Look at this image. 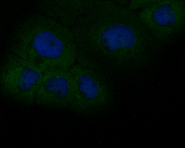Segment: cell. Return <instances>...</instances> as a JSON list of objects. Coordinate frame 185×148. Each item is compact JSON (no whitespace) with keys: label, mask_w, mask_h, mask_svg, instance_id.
Returning <instances> with one entry per match:
<instances>
[{"label":"cell","mask_w":185,"mask_h":148,"mask_svg":"<svg viewBox=\"0 0 185 148\" xmlns=\"http://www.w3.org/2000/svg\"><path fill=\"white\" fill-rule=\"evenodd\" d=\"M11 42V52L44 72L69 69L76 61L70 28L41 13L30 15L18 23Z\"/></svg>","instance_id":"7a4b0ae2"},{"label":"cell","mask_w":185,"mask_h":148,"mask_svg":"<svg viewBox=\"0 0 185 148\" xmlns=\"http://www.w3.org/2000/svg\"><path fill=\"white\" fill-rule=\"evenodd\" d=\"M71 27L78 63L104 74L139 64L154 40L138 14L110 1H85Z\"/></svg>","instance_id":"6da1fadb"},{"label":"cell","mask_w":185,"mask_h":148,"mask_svg":"<svg viewBox=\"0 0 185 148\" xmlns=\"http://www.w3.org/2000/svg\"><path fill=\"white\" fill-rule=\"evenodd\" d=\"M185 6L184 0H151L138 15L155 40L171 41L184 32Z\"/></svg>","instance_id":"5b68a950"},{"label":"cell","mask_w":185,"mask_h":148,"mask_svg":"<svg viewBox=\"0 0 185 148\" xmlns=\"http://www.w3.org/2000/svg\"><path fill=\"white\" fill-rule=\"evenodd\" d=\"M44 73L29 61L11 52L1 62V92L16 102L34 103L35 92Z\"/></svg>","instance_id":"277c9868"},{"label":"cell","mask_w":185,"mask_h":148,"mask_svg":"<svg viewBox=\"0 0 185 148\" xmlns=\"http://www.w3.org/2000/svg\"><path fill=\"white\" fill-rule=\"evenodd\" d=\"M69 69L45 72L35 92L34 103L47 108H69L74 98V87Z\"/></svg>","instance_id":"8992f818"},{"label":"cell","mask_w":185,"mask_h":148,"mask_svg":"<svg viewBox=\"0 0 185 148\" xmlns=\"http://www.w3.org/2000/svg\"><path fill=\"white\" fill-rule=\"evenodd\" d=\"M80 0H47L39 4L40 13L68 27L78 15Z\"/></svg>","instance_id":"52a82bcc"},{"label":"cell","mask_w":185,"mask_h":148,"mask_svg":"<svg viewBox=\"0 0 185 148\" xmlns=\"http://www.w3.org/2000/svg\"><path fill=\"white\" fill-rule=\"evenodd\" d=\"M69 70L74 87V98L69 107L71 111L82 115H94L111 106L114 90L105 74L78 63Z\"/></svg>","instance_id":"3957f363"}]
</instances>
